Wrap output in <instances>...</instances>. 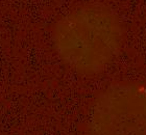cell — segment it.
<instances>
[{
  "label": "cell",
  "mask_w": 146,
  "mask_h": 135,
  "mask_svg": "<svg viewBox=\"0 0 146 135\" xmlns=\"http://www.w3.org/2000/svg\"><path fill=\"white\" fill-rule=\"evenodd\" d=\"M124 39L123 25L110 6L87 3L58 19L52 43L63 63L82 75L102 72L118 56Z\"/></svg>",
  "instance_id": "1"
},
{
  "label": "cell",
  "mask_w": 146,
  "mask_h": 135,
  "mask_svg": "<svg viewBox=\"0 0 146 135\" xmlns=\"http://www.w3.org/2000/svg\"><path fill=\"white\" fill-rule=\"evenodd\" d=\"M89 126L94 135H146V84H111L95 99Z\"/></svg>",
  "instance_id": "2"
}]
</instances>
